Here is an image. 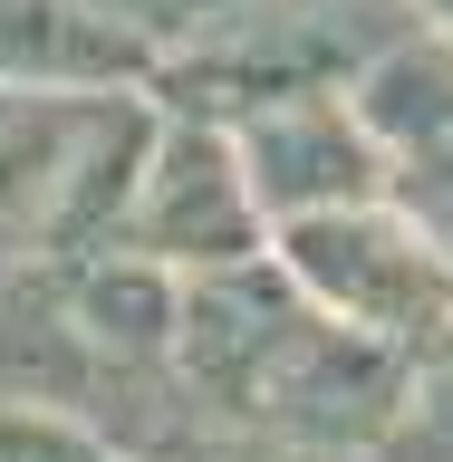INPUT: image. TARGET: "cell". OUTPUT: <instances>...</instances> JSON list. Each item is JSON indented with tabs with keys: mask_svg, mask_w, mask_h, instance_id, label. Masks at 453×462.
Instances as JSON below:
<instances>
[{
	"mask_svg": "<svg viewBox=\"0 0 453 462\" xmlns=\"http://www.w3.org/2000/svg\"><path fill=\"white\" fill-rule=\"evenodd\" d=\"M270 251H280V270L328 318L405 346V356H425V346L453 337V260L405 222L396 202H357V212L289 222V231H270Z\"/></svg>",
	"mask_w": 453,
	"mask_h": 462,
	"instance_id": "cell-1",
	"label": "cell"
},
{
	"mask_svg": "<svg viewBox=\"0 0 453 462\" xmlns=\"http://www.w3.org/2000/svg\"><path fill=\"white\" fill-rule=\"evenodd\" d=\"M116 251H145V260H165V270H184V280L270 251V212H260V193H251L241 135L212 125V116H165Z\"/></svg>",
	"mask_w": 453,
	"mask_h": 462,
	"instance_id": "cell-2",
	"label": "cell"
},
{
	"mask_svg": "<svg viewBox=\"0 0 453 462\" xmlns=\"http://www.w3.org/2000/svg\"><path fill=\"white\" fill-rule=\"evenodd\" d=\"M241 135V164H251V193L270 212V231L318 222V212H357V202H386V144L357 116L347 87L328 97H280L231 125Z\"/></svg>",
	"mask_w": 453,
	"mask_h": 462,
	"instance_id": "cell-3",
	"label": "cell"
},
{
	"mask_svg": "<svg viewBox=\"0 0 453 462\" xmlns=\"http://www.w3.org/2000/svg\"><path fill=\"white\" fill-rule=\"evenodd\" d=\"M347 97L386 144V202L453 260V49L405 29Z\"/></svg>",
	"mask_w": 453,
	"mask_h": 462,
	"instance_id": "cell-4",
	"label": "cell"
},
{
	"mask_svg": "<svg viewBox=\"0 0 453 462\" xmlns=\"http://www.w3.org/2000/svg\"><path fill=\"white\" fill-rule=\"evenodd\" d=\"M107 97H49V87H0V280H20L68 241L87 144Z\"/></svg>",
	"mask_w": 453,
	"mask_h": 462,
	"instance_id": "cell-5",
	"label": "cell"
},
{
	"mask_svg": "<svg viewBox=\"0 0 453 462\" xmlns=\"http://www.w3.org/2000/svg\"><path fill=\"white\" fill-rule=\"evenodd\" d=\"M0 87L126 97V87H155V58L116 39L87 0H0Z\"/></svg>",
	"mask_w": 453,
	"mask_h": 462,
	"instance_id": "cell-6",
	"label": "cell"
},
{
	"mask_svg": "<svg viewBox=\"0 0 453 462\" xmlns=\"http://www.w3.org/2000/svg\"><path fill=\"white\" fill-rule=\"evenodd\" d=\"M87 10H97V20H107L116 39H136V49L155 58V68H165V58L203 49V39H212L222 20H241L251 0H87Z\"/></svg>",
	"mask_w": 453,
	"mask_h": 462,
	"instance_id": "cell-7",
	"label": "cell"
},
{
	"mask_svg": "<svg viewBox=\"0 0 453 462\" xmlns=\"http://www.w3.org/2000/svg\"><path fill=\"white\" fill-rule=\"evenodd\" d=\"M376 462H453V337L415 356V395H405Z\"/></svg>",
	"mask_w": 453,
	"mask_h": 462,
	"instance_id": "cell-8",
	"label": "cell"
},
{
	"mask_svg": "<svg viewBox=\"0 0 453 462\" xmlns=\"http://www.w3.org/2000/svg\"><path fill=\"white\" fill-rule=\"evenodd\" d=\"M0 462H126L87 414L58 404H0Z\"/></svg>",
	"mask_w": 453,
	"mask_h": 462,
	"instance_id": "cell-9",
	"label": "cell"
},
{
	"mask_svg": "<svg viewBox=\"0 0 453 462\" xmlns=\"http://www.w3.org/2000/svg\"><path fill=\"white\" fill-rule=\"evenodd\" d=\"M184 462H299V453H270V443H251V433H212V443H193Z\"/></svg>",
	"mask_w": 453,
	"mask_h": 462,
	"instance_id": "cell-10",
	"label": "cell"
},
{
	"mask_svg": "<svg viewBox=\"0 0 453 462\" xmlns=\"http://www.w3.org/2000/svg\"><path fill=\"white\" fill-rule=\"evenodd\" d=\"M405 20L425 29V39H444V49H453V0H405Z\"/></svg>",
	"mask_w": 453,
	"mask_h": 462,
	"instance_id": "cell-11",
	"label": "cell"
}]
</instances>
